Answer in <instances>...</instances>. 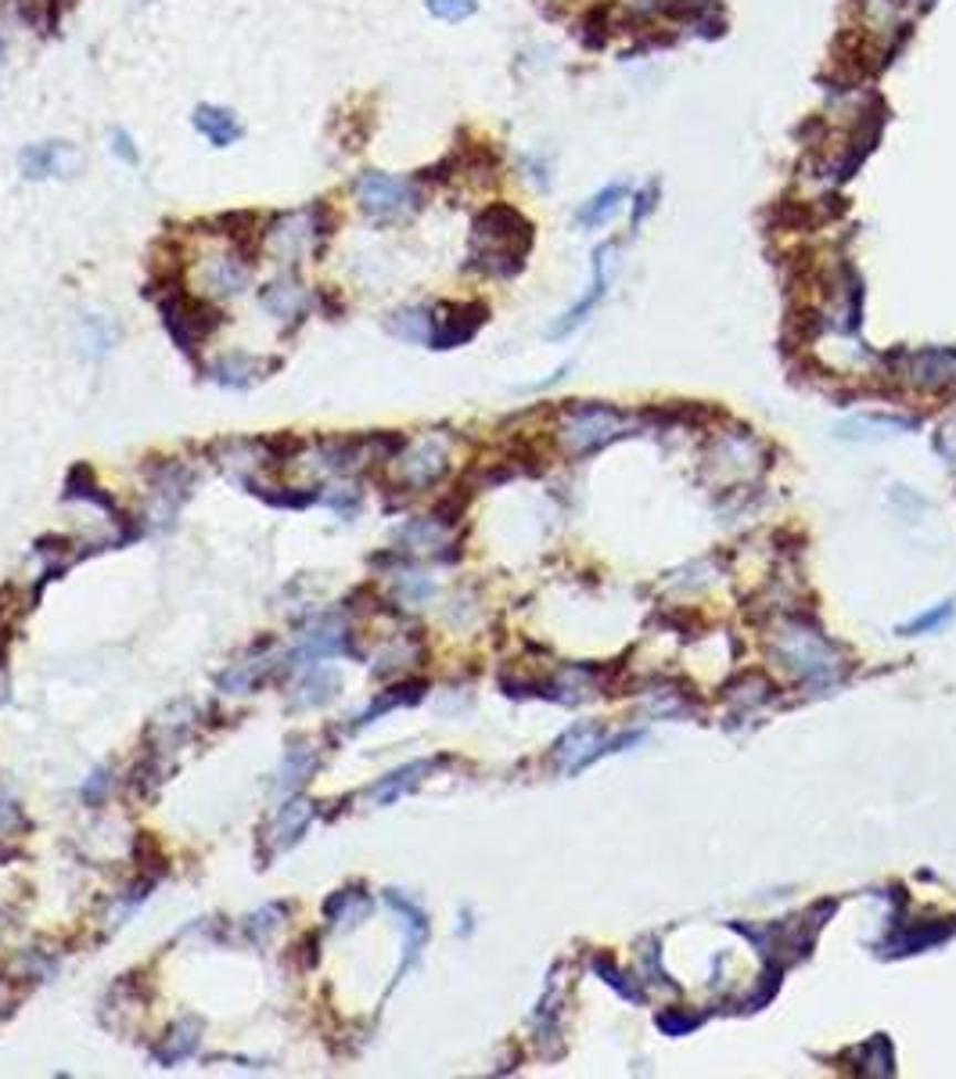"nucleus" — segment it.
Wrapping results in <instances>:
<instances>
[{
  "instance_id": "nucleus-1",
  "label": "nucleus",
  "mask_w": 956,
  "mask_h": 1079,
  "mask_svg": "<svg viewBox=\"0 0 956 1079\" xmlns=\"http://www.w3.org/2000/svg\"><path fill=\"white\" fill-rule=\"evenodd\" d=\"M532 249V224L507 201H492L471 224L468 270L486 278H515Z\"/></svg>"
},
{
  "instance_id": "nucleus-2",
  "label": "nucleus",
  "mask_w": 956,
  "mask_h": 1079,
  "mask_svg": "<svg viewBox=\"0 0 956 1079\" xmlns=\"http://www.w3.org/2000/svg\"><path fill=\"white\" fill-rule=\"evenodd\" d=\"M335 227L328 198H316L306 209L281 212L263 227V252L278 263H299L302 256H321Z\"/></svg>"
},
{
  "instance_id": "nucleus-3",
  "label": "nucleus",
  "mask_w": 956,
  "mask_h": 1079,
  "mask_svg": "<svg viewBox=\"0 0 956 1079\" xmlns=\"http://www.w3.org/2000/svg\"><path fill=\"white\" fill-rule=\"evenodd\" d=\"M155 302H158V313H163V328L177 342L180 353H195V345L209 342L224 324L220 310L209 299L191 295L180 281H166L158 288Z\"/></svg>"
},
{
  "instance_id": "nucleus-4",
  "label": "nucleus",
  "mask_w": 956,
  "mask_h": 1079,
  "mask_svg": "<svg viewBox=\"0 0 956 1079\" xmlns=\"http://www.w3.org/2000/svg\"><path fill=\"white\" fill-rule=\"evenodd\" d=\"M353 198L360 212H367L378 224L407 220L422 209V187L411 177H388L382 169H367L353 180Z\"/></svg>"
},
{
  "instance_id": "nucleus-5",
  "label": "nucleus",
  "mask_w": 956,
  "mask_h": 1079,
  "mask_svg": "<svg viewBox=\"0 0 956 1079\" xmlns=\"http://www.w3.org/2000/svg\"><path fill=\"white\" fill-rule=\"evenodd\" d=\"M622 432V417L612 407L601 403H575L561 414V443L569 446V454H590L615 439Z\"/></svg>"
},
{
  "instance_id": "nucleus-6",
  "label": "nucleus",
  "mask_w": 956,
  "mask_h": 1079,
  "mask_svg": "<svg viewBox=\"0 0 956 1079\" xmlns=\"http://www.w3.org/2000/svg\"><path fill=\"white\" fill-rule=\"evenodd\" d=\"M489 321L486 302H439L432 307V350H457L478 335V328Z\"/></svg>"
},
{
  "instance_id": "nucleus-7",
  "label": "nucleus",
  "mask_w": 956,
  "mask_h": 1079,
  "mask_svg": "<svg viewBox=\"0 0 956 1079\" xmlns=\"http://www.w3.org/2000/svg\"><path fill=\"white\" fill-rule=\"evenodd\" d=\"M19 169L29 180H48V177H76L83 169V155L76 144L69 141H40L29 144L19 155Z\"/></svg>"
},
{
  "instance_id": "nucleus-8",
  "label": "nucleus",
  "mask_w": 956,
  "mask_h": 1079,
  "mask_svg": "<svg viewBox=\"0 0 956 1079\" xmlns=\"http://www.w3.org/2000/svg\"><path fill=\"white\" fill-rule=\"evenodd\" d=\"M396 483L407 489H428L446 471V446L439 439H422L407 446V454H396Z\"/></svg>"
},
{
  "instance_id": "nucleus-9",
  "label": "nucleus",
  "mask_w": 956,
  "mask_h": 1079,
  "mask_svg": "<svg viewBox=\"0 0 956 1079\" xmlns=\"http://www.w3.org/2000/svg\"><path fill=\"white\" fill-rule=\"evenodd\" d=\"M313 817H316V802L310 799H288L278 813L270 817V824L263 828V842H267V857H278V853H288L292 845L302 842V834L310 831L313 824Z\"/></svg>"
},
{
  "instance_id": "nucleus-10",
  "label": "nucleus",
  "mask_w": 956,
  "mask_h": 1079,
  "mask_svg": "<svg viewBox=\"0 0 956 1079\" xmlns=\"http://www.w3.org/2000/svg\"><path fill=\"white\" fill-rule=\"evenodd\" d=\"M252 278V259L241 256L238 249L216 252L201 263V284L212 299H238Z\"/></svg>"
},
{
  "instance_id": "nucleus-11",
  "label": "nucleus",
  "mask_w": 956,
  "mask_h": 1079,
  "mask_svg": "<svg viewBox=\"0 0 956 1079\" xmlns=\"http://www.w3.org/2000/svg\"><path fill=\"white\" fill-rule=\"evenodd\" d=\"M345 652H350V630H345V619L324 615V619H316V626H310L306 641L295 647L292 666H310V662H321L328 655H345Z\"/></svg>"
},
{
  "instance_id": "nucleus-12",
  "label": "nucleus",
  "mask_w": 956,
  "mask_h": 1079,
  "mask_svg": "<svg viewBox=\"0 0 956 1079\" xmlns=\"http://www.w3.org/2000/svg\"><path fill=\"white\" fill-rule=\"evenodd\" d=\"M784 658L806 676H823V673H831L838 666V655L817 637V633H809V630H791L788 633Z\"/></svg>"
},
{
  "instance_id": "nucleus-13",
  "label": "nucleus",
  "mask_w": 956,
  "mask_h": 1079,
  "mask_svg": "<svg viewBox=\"0 0 956 1079\" xmlns=\"http://www.w3.org/2000/svg\"><path fill=\"white\" fill-rule=\"evenodd\" d=\"M281 360H259L252 353H227L216 364H209V378L230 385V388H249L256 382H263L270 371H278Z\"/></svg>"
},
{
  "instance_id": "nucleus-14",
  "label": "nucleus",
  "mask_w": 956,
  "mask_h": 1079,
  "mask_svg": "<svg viewBox=\"0 0 956 1079\" xmlns=\"http://www.w3.org/2000/svg\"><path fill=\"white\" fill-rule=\"evenodd\" d=\"M385 903L399 914V925H403V932H407V957H403L399 972H396V978H399V975H407V968H414L417 957H422V946L428 943V917H425L422 906H417L414 900H407L396 889L385 892Z\"/></svg>"
},
{
  "instance_id": "nucleus-15",
  "label": "nucleus",
  "mask_w": 956,
  "mask_h": 1079,
  "mask_svg": "<svg viewBox=\"0 0 956 1079\" xmlns=\"http://www.w3.org/2000/svg\"><path fill=\"white\" fill-rule=\"evenodd\" d=\"M259 302H263V310L270 317H278V321H302V313L310 310V295H306V288L299 284L295 273L273 278L263 292H259Z\"/></svg>"
},
{
  "instance_id": "nucleus-16",
  "label": "nucleus",
  "mask_w": 956,
  "mask_h": 1079,
  "mask_svg": "<svg viewBox=\"0 0 956 1079\" xmlns=\"http://www.w3.org/2000/svg\"><path fill=\"white\" fill-rule=\"evenodd\" d=\"M201 1044V1018L195 1015H184L180 1021H173L166 1029V1036L152 1047V1058L163 1065V1069H173L177 1061L191 1058Z\"/></svg>"
},
{
  "instance_id": "nucleus-17",
  "label": "nucleus",
  "mask_w": 956,
  "mask_h": 1079,
  "mask_svg": "<svg viewBox=\"0 0 956 1079\" xmlns=\"http://www.w3.org/2000/svg\"><path fill=\"white\" fill-rule=\"evenodd\" d=\"M316 767H321V753H316V745L310 738H292L284 748V759H281V770H278V781H273V788H278V791H299L316 774Z\"/></svg>"
},
{
  "instance_id": "nucleus-18",
  "label": "nucleus",
  "mask_w": 956,
  "mask_h": 1079,
  "mask_svg": "<svg viewBox=\"0 0 956 1079\" xmlns=\"http://www.w3.org/2000/svg\"><path fill=\"white\" fill-rule=\"evenodd\" d=\"M612 259H615V249H612V245H604V249H598V259H593V284H590L586 299H579L575 307H572L569 313H564V321H558L554 328H550V335H554V339H564V335H569V331H575L579 324L586 321L590 310L604 299V288H607V263H612Z\"/></svg>"
},
{
  "instance_id": "nucleus-19",
  "label": "nucleus",
  "mask_w": 956,
  "mask_h": 1079,
  "mask_svg": "<svg viewBox=\"0 0 956 1079\" xmlns=\"http://www.w3.org/2000/svg\"><path fill=\"white\" fill-rule=\"evenodd\" d=\"M191 126L212 144V148H230V144L241 141V134H245L241 120L224 105H198L191 115Z\"/></svg>"
},
{
  "instance_id": "nucleus-20",
  "label": "nucleus",
  "mask_w": 956,
  "mask_h": 1079,
  "mask_svg": "<svg viewBox=\"0 0 956 1079\" xmlns=\"http://www.w3.org/2000/svg\"><path fill=\"white\" fill-rule=\"evenodd\" d=\"M436 767H439V759H414V762H407V767L385 774L382 781L371 788V799L378 802V806H393L396 799L411 796V791L422 785Z\"/></svg>"
},
{
  "instance_id": "nucleus-21",
  "label": "nucleus",
  "mask_w": 956,
  "mask_h": 1079,
  "mask_svg": "<svg viewBox=\"0 0 956 1079\" xmlns=\"http://www.w3.org/2000/svg\"><path fill=\"white\" fill-rule=\"evenodd\" d=\"M374 911V903L371 896L360 885H345V889H335L331 896L324 900V917L331 921L335 928H356L360 921H364L367 914Z\"/></svg>"
},
{
  "instance_id": "nucleus-22",
  "label": "nucleus",
  "mask_w": 956,
  "mask_h": 1079,
  "mask_svg": "<svg viewBox=\"0 0 956 1079\" xmlns=\"http://www.w3.org/2000/svg\"><path fill=\"white\" fill-rule=\"evenodd\" d=\"M342 691V676L335 670H310L292 691V709H321V705L335 702Z\"/></svg>"
},
{
  "instance_id": "nucleus-23",
  "label": "nucleus",
  "mask_w": 956,
  "mask_h": 1079,
  "mask_svg": "<svg viewBox=\"0 0 956 1079\" xmlns=\"http://www.w3.org/2000/svg\"><path fill=\"white\" fill-rule=\"evenodd\" d=\"M554 759L564 770H583L593 759H601V745H598V730L593 727H572L564 738L554 745Z\"/></svg>"
},
{
  "instance_id": "nucleus-24",
  "label": "nucleus",
  "mask_w": 956,
  "mask_h": 1079,
  "mask_svg": "<svg viewBox=\"0 0 956 1079\" xmlns=\"http://www.w3.org/2000/svg\"><path fill=\"white\" fill-rule=\"evenodd\" d=\"M910 374L917 385H953L956 382V350H924L910 360Z\"/></svg>"
},
{
  "instance_id": "nucleus-25",
  "label": "nucleus",
  "mask_w": 956,
  "mask_h": 1079,
  "mask_svg": "<svg viewBox=\"0 0 956 1079\" xmlns=\"http://www.w3.org/2000/svg\"><path fill=\"white\" fill-rule=\"evenodd\" d=\"M388 331H393V335L403 339V342L428 345V335H432V310L428 307L396 310L393 317H388Z\"/></svg>"
},
{
  "instance_id": "nucleus-26",
  "label": "nucleus",
  "mask_w": 956,
  "mask_h": 1079,
  "mask_svg": "<svg viewBox=\"0 0 956 1079\" xmlns=\"http://www.w3.org/2000/svg\"><path fill=\"white\" fill-rule=\"evenodd\" d=\"M422 691H425V684H422V681L393 687V691H388V695H382L378 702H374V705H367V709L356 716V727H367V724H374V719H378L382 713L396 709V705H414L417 698H422Z\"/></svg>"
},
{
  "instance_id": "nucleus-27",
  "label": "nucleus",
  "mask_w": 956,
  "mask_h": 1079,
  "mask_svg": "<svg viewBox=\"0 0 956 1079\" xmlns=\"http://www.w3.org/2000/svg\"><path fill=\"white\" fill-rule=\"evenodd\" d=\"M284 914H288V906H281V903H270V906H263V911L249 914V917H245V940L256 943V946H267L273 940V932L281 928Z\"/></svg>"
},
{
  "instance_id": "nucleus-28",
  "label": "nucleus",
  "mask_w": 956,
  "mask_h": 1079,
  "mask_svg": "<svg viewBox=\"0 0 956 1079\" xmlns=\"http://www.w3.org/2000/svg\"><path fill=\"white\" fill-rule=\"evenodd\" d=\"M622 195H626V187H622V184L604 187L601 195H593V198L586 201V206L579 209V224H583V227H601V224L607 220V216H612V212L619 209Z\"/></svg>"
},
{
  "instance_id": "nucleus-29",
  "label": "nucleus",
  "mask_w": 956,
  "mask_h": 1079,
  "mask_svg": "<svg viewBox=\"0 0 956 1079\" xmlns=\"http://www.w3.org/2000/svg\"><path fill=\"white\" fill-rule=\"evenodd\" d=\"M137 860H141V871H144V878H148V882H158V878L169 871L166 853L158 849V842L152 839L148 831L137 834Z\"/></svg>"
},
{
  "instance_id": "nucleus-30",
  "label": "nucleus",
  "mask_w": 956,
  "mask_h": 1079,
  "mask_svg": "<svg viewBox=\"0 0 956 1079\" xmlns=\"http://www.w3.org/2000/svg\"><path fill=\"white\" fill-rule=\"evenodd\" d=\"M112 767H97L91 777H86V781H83V788H80V799H83V806H91V810H101V806H105V799L112 796Z\"/></svg>"
},
{
  "instance_id": "nucleus-31",
  "label": "nucleus",
  "mask_w": 956,
  "mask_h": 1079,
  "mask_svg": "<svg viewBox=\"0 0 956 1079\" xmlns=\"http://www.w3.org/2000/svg\"><path fill=\"white\" fill-rule=\"evenodd\" d=\"M949 619H953V604H938L935 612H921L917 619H910L900 633H906V637H917V633H935V630H943Z\"/></svg>"
},
{
  "instance_id": "nucleus-32",
  "label": "nucleus",
  "mask_w": 956,
  "mask_h": 1079,
  "mask_svg": "<svg viewBox=\"0 0 956 1079\" xmlns=\"http://www.w3.org/2000/svg\"><path fill=\"white\" fill-rule=\"evenodd\" d=\"M425 4L443 22H465L478 11V0H425Z\"/></svg>"
},
{
  "instance_id": "nucleus-33",
  "label": "nucleus",
  "mask_w": 956,
  "mask_h": 1079,
  "mask_svg": "<svg viewBox=\"0 0 956 1079\" xmlns=\"http://www.w3.org/2000/svg\"><path fill=\"white\" fill-rule=\"evenodd\" d=\"M658 1026L669 1033V1036H684V1033L702 1026V1015H676V1011H669V1015H658Z\"/></svg>"
},
{
  "instance_id": "nucleus-34",
  "label": "nucleus",
  "mask_w": 956,
  "mask_h": 1079,
  "mask_svg": "<svg viewBox=\"0 0 956 1079\" xmlns=\"http://www.w3.org/2000/svg\"><path fill=\"white\" fill-rule=\"evenodd\" d=\"M112 152L119 155L126 166H137L141 163V152L134 148V137H129L126 129H112Z\"/></svg>"
},
{
  "instance_id": "nucleus-35",
  "label": "nucleus",
  "mask_w": 956,
  "mask_h": 1079,
  "mask_svg": "<svg viewBox=\"0 0 956 1079\" xmlns=\"http://www.w3.org/2000/svg\"><path fill=\"white\" fill-rule=\"evenodd\" d=\"M25 824L22 810L11 799H0V831H19Z\"/></svg>"
},
{
  "instance_id": "nucleus-36",
  "label": "nucleus",
  "mask_w": 956,
  "mask_h": 1079,
  "mask_svg": "<svg viewBox=\"0 0 956 1079\" xmlns=\"http://www.w3.org/2000/svg\"><path fill=\"white\" fill-rule=\"evenodd\" d=\"M316 946H321V940H316V935L313 932H306V935H302V940H299V954H302V972H310V968H316V957H321V954H316Z\"/></svg>"
},
{
  "instance_id": "nucleus-37",
  "label": "nucleus",
  "mask_w": 956,
  "mask_h": 1079,
  "mask_svg": "<svg viewBox=\"0 0 956 1079\" xmlns=\"http://www.w3.org/2000/svg\"><path fill=\"white\" fill-rule=\"evenodd\" d=\"M14 857H19V849H11V845L0 842V860H14Z\"/></svg>"
},
{
  "instance_id": "nucleus-38",
  "label": "nucleus",
  "mask_w": 956,
  "mask_h": 1079,
  "mask_svg": "<svg viewBox=\"0 0 956 1079\" xmlns=\"http://www.w3.org/2000/svg\"><path fill=\"white\" fill-rule=\"evenodd\" d=\"M4 928H8V911L0 906V932H4Z\"/></svg>"
}]
</instances>
